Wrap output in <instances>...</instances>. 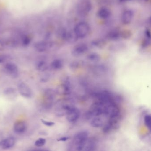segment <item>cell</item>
Here are the masks:
<instances>
[{"mask_svg": "<svg viewBox=\"0 0 151 151\" xmlns=\"http://www.w3.org/2000/svg\"><path fill=\"white\" fill-rule=\"evenodd\" d=\"M97 147V142L95 138H89L84 145L82 151H96Z\"/></svg>", "mask_w": 151, "mask_h": 151, "instance_id": "11", "label": "cell"}, {"mask_svg": "<svg viewBox=\"0 0 151 151\" xmlns=\"http://www.w3.org/2000/svg\"><path fill=\"white\" fill-rule=\"evenodd\" d=\"M78 38L74 33V32H67L66 40L69 43H74L77 41Z\"/></svg>", "mask_w": 151, "mask_h": 151, "instance_id": "22", "label": "cell"}, {"mask_svg": "<svg viewBox=\"0 0 151 151\" xmlns=\"http://www.w3.org/2000/svg\"><path fill=\"white\" fill-rule=\"evenodd\" d=\"M87 58L89 61L92 63H98L101 60L100 55L96 53H91L89 54L87 56Z\"/></svg>", "mask_w": 151, "mask_h": 151, "instance_id": "21", "label": "cell"}, {"mask_svg": "<svg viewBox=\"0 0 151 151\" xmlns=\"http://www.w3.org/2000/svg\"><path fill=\"white\" fill-rule=\"evenodd\" d=\"M41 122L44 125L48 127H52L55 125V122H53L49 121L44 119H41Z\"/></svg>", "mask_w": 151, "mask_h": 151, "instance_id": "30", "label": "cell"}, {"mask_svg": "<svg viewBox=\"0 0 151 151\" xmlns=\"http://www.w3.org/2000/svg\"><path fill=\"white\" fill-rule=\"evenodd\" d=\"M6 58V57L4 56H0V63H4Z\"/></svg>", "mask_w": 151, "mask_h": 151, "instance_id": "32", "label": "cell"}, {"mask_svg": "<svg viewBox=\"0 0 151 151\" xmlns=\"http://www.w3.org/2000/svg\"><path fill=\"white\" fill-rule=\"evenodd\" d=\"M17 90L19 93L25 98L32 97L33 92L29 86L24 82H20L18 84Z\"/></svg>", "mask_w": 151, "mask_h": 151, "instance_id": "5", "label": "cell"}, {"mask_svg": "<svg viewBox=\"0 0 151 151\" xmlns=\"http://www.w3.org/2000/svg\"><path fill=\"white\" fill-rule=\"evenodd\" d=\"M4 96L10 100L15 99L17 96V92L16 89L12 87L6 88L4 91Z\"/></svg>", "mask_w": 151, "mask_h": 151, "instance_id": "14", "label": "cell"}, {"mask_svg": "<svg viewBox=\"0 0 151 151\" xmlns=\"http://www.w3.org/2000/svg\"><path fill=\"white\" fill-rule=\"evenodd\" d=\"M132 35V33L129 31H124L121 32V37L125 39L130 38Z\"/></svg>", "mask_w": 151, "mask_h": 151, "instance_id": "28", "label": "cell"}, {"mask_svg": "<svg viewBox=\"0 0 151 151\" xmlns=\"http://www.w3.org/2000/svg\"><path fill=\"white\" fill-rule=\"evenodd\" d=\"M15 144V139L12 137H9L1 141L0 146L3 150H8L12 148Z\"/></svg>", "mask_w": 151, "mask_h": 151, "instance_id": "13", "label": "cell"}, {"mask_svg": "<svg viewBox=\"0 0 151 151\" xmlns=\"http://www.w3.org/2000/svg\"><path fill=\"white\" fill-rule=\"evenodd\" d=\"M49 151L48 150H38V151Z\"/></svg>", "mask_w": 151, "mask_h": 151, "instance_id": "36", "label": "cell"}, {"mask_svg": "<svg viewBox=\"0 0 151 151\" xmlns=\"http://www.w3.org/2000/svg\"><path fill=\"white\" fill-rule=\"evenodd\" d=\"M49 44L45 42H39L35 44L34 48L36 51L43 52L47 50L49 47Z\"/></svg>", "mask_w": 151, "mask_h": 151, "instance_id": "16", "label": "cell"}, {"mask_svg": "<svg viewBox=\"0 0 151 151\" xmlns=\"http://www.w3.org/2000/svg\"><path fill=\"white\" fill-rule=\"evenodd\" d=\"M46 140L44 138H40L35 141V145L37 147H40L43 146L46 143Z\"/></svg>", "mask_w": 151, "mask_h": 151, "instance_id": "27", "label": "cell"}, {"mask_svg": "<svg viewBox=\"0 0 151 151\" xmlns=\"http://www.w3.org/2000/svg\"><path fill=\"white\" fill-rule=\"evenodd\" d=\"M94 70L95 73H98V74H102V73H105L107 71V68L104 65H98L95 66Z\"/></svg>", "mask_w": 151, "mask_h": 151, "instance_id": "24", "label": "cell"}, {"mask_svg": "<svg viewBox=\"0 0 151 151\" xmlns=\"http://www.w3.org/2000/svg\"><path fill=\"white\" fill-rule=\"evenodd\" d=\"M108 38L112 40H119L120 38H121V32L117 31L111 32L108 35Z\"/></svg>", "mask_w": 151, "mask_h": 151, "instance_id": "23", "label": "cell"}, {"mask_svg": "<svg viewBox=\"0 0 151 151\" xmlns=\"http://www.w3.org/2000/svg\"><path fill=\"white\" fill-rule=\"evenodd\" d=\"M89 138V134L86 131H81L74 137V144L78 151H82L84 145Z\"/></svg>", "mask_w": 151, "mask_h": 151, "instance_id": "1", "label": "cell"}, {"mask_svg": "<svg viewBox=\"0 0 151 151\" xmlns=\"http://www.w3.org/2000/svg\"><path fill=\"white\" fill-rule=\"evenodd\" d=\"M47 63L43 60L38 61L36 64V69L37 70L40 72H45L48 69Z\"/></svg>", "mask_w": 151, "mask_h": 151, "instance_id": "19", "label": "cell"}, {"mask_svg": "<svg viewBox=\"0 0 151 151\" xmlns=\"http://www.w3.org/2000/svg\"><path fill=\"white\" fill-rule=\"evenodd\" d=\"M144 123L147 128L151 130V117L150 114L145 115L144 118Z\"/></svg>", "mask_w": 151, "mask_h": 151, "instance_id": "26", "label": "cell"}, {"mask_svg": "<svg viewBox=\"0 0 151 151\" xmlns=\"http://www.w3.org/2000/svg\"><path fill=\"white\" fill-rule=\"evenodd\" d=\"M31 39L29 36L25 35L22 38L21 43L24 47H27L31 43Z\"/></svg>", "mask_w": 151, "mask_h": 151, "instance_id": "25", "label": "cell"}, {"mask_svg": "<svg viewBox=\"0 0 151 151\" xmlns=\"http://www.w3.org/2000/svg\"><path fill=\"white\" fill-rule=\"evenodd\" d=\"M27 128L26 123L23 121H18L15 122L13 127L14 131L17 134H23Z\"/></svg>", "mask_w": 151, "mask_h": 151, "instance_id": "12", "label": "cell"}, {"mask_svg": "<svg viewBox=\"0 0 151 151\" xmlns=\"http://www.w3.org/2000/svg\"><path fill=\"white\" fill-rule=\"evenodd\" d=\"M91 44L93 47L97 48H103L106 45V42L103 39H96L91 42Z\"/></svg>", "mask_w": 151, "mask_h": 151, "instance_id": "20", "label": "cell"}, {"mask_svg": "<svg viewBox=\"0 0 151 151\" xmlns=\"http://www.w3.org/2000/svg\"><path fill=\"white\" fill-rule=\"evenodd\" d=\"M91 126L94 128H100L104 125V120L102 116H95L90 119Z\"/></svg>", "mask_w": 151, "mask_h": 151, "instance_id": "15", "label": "cell"}, {"mask_svg": "<svg viewBox=\"0 0 151 151\" xmlns=\"http://www.w3.org/2000/svg\"><path fill=\"white\" fill-rule=\"evenodd\" d=\"M119 118L118 119H110L109 121L105 125L103 131L105 134L109 133L113 129H116L119 127L118 122Z\"/></svg>", "mask_w": 151, "mask_h": 151, "instance_id": "8", "label": "cell"}, {"mask_svg": "<svg viewBox=\"0 0 151 151\" xmlns=\"http://www.w3.org/2000/svg\"><path fill=\"white\" fill-rule=\"evenodd\" d=\"M69 139V137H61L59 139H58V141L59 142H66Z\"/></svg>", "mask_w": 151, "mask_h": 151, "instance_id": "31", "label": "cell"}, {"mask_svg": "<svg viewBox=\"0 0 151 151\" xmlns=\"http://www.w3.org/2000/svg\"><path fill=\"white\" fill-rule=\"evenodd\" d=\"M97 16L98 17L103 19H105L110 17L111 12L107 8H103L99 9L97 12Z\"/></svg>", "mask_w": 151, "mask_h": 151, "instance_id": "17", "label": "cell"}, {"mask_svg": "<svg viewBox=\"0 0 151 151\" xmlns=\"http://www.w3.org/2000/svg\"><path fill=\"white\" fill-rule=\"evenodd\" d=\"M3 44L2 42L0 41V51L2 50L3 49Z\"/></svg>", "mask_w": 151, "mask_h": 151, "instance_id": "34", "label": "cell"}, {"mask_svg": "<svg viewBox=\"0 0 151 151\" xmlns=\"http://www.w3.org/2000/svg\"><path fill=\"white\" fill-rule=\"evenodd\" d=\"M4 70L9 76L13 78L18 77L19 75L18 68L15 64L8 63L4 66Z\"/></svg>", "mask_w": 151, "mask_h": 151, "instance_id": "6", "label": "cell"}, {"mask_svg": "<svg viewBox=\"0 0 151 151\" xmlns=\"http://www.w3.org/2000/svg\"><path fill=\"white\" fill-rule=\"evenodd\" d=\"M81 62L80 61H74L70 65V67L72 69H78L81 66Z\"/></svg>", "mask_w": 151, "mask_h": 151, "instance_id": "29", "label": "cell"}, {"mask_svg": "<svg viewBox=\"0 0 151 151\" xmlns=\"http://www.w3.org/2000/svg\"><path fill=\"white\" fill-rule=\"evenodd\" d=\"M134 13L130 9H126L123 11L121 16V21L122 24L128 25L131 23L134 18Z\"/></svg>", "mask_w": 151, "mask_h": 151, "instance_id": "10", "label": "cell"}, {"mask_svg": "<svg viewBox=\"0 0 151 151\" xmlns=\"http://www.w3.org/2000/svg\"><path fill=\"white\" fill-rule=\"evenodd\" d=\"M144 1H148V0H144Z\"/></svg>", "mask_w": 151, "mask_h": 151, "instance_id": "37", "label": "cell"}, {"mask_svg": "<svg viewBox=\"0 0 151 151\" xmlns=\"http://www.w3.org/2000/svg\"><path fill=\"white\" fill-rule=\"evenodd\" d=\"M119 1L121 2H127L130 1V0H119Z\"/></svg>", "mask_w": 151, "mask_h": 151, "instance_id": "35", "label": "cell"}, {"mask_svg": "<svg viewBox=\"0 0 151 151\" xmlns=\"http://www.w3.org/2000/svg\"><path fill=\"white\" fill-rule=\"evenodd\" d=\"M64 66V63L60 59H55L51 64V67L53 70H61Z\"/></svg>", "mask_w": 151, "mask_h": 151, "instance_id": "18", "label": "cell"}, {"mask_svg": "<svg viewBox=\"0 0 151 151\" xmlns=\"http://www.w3.org/2000/svg\"><path fill=\"white\" fill-rule=\"evenodd\" d=\"M91 0H79L77 5L78 13L81 16H86L92 9Z\"/></svg>", "mask_w": 151, "mask_h": 151, "instance_id": "2", "label": "cell"}, {"mask_svg": "<svg viewBox=\"0 0 151 151\" xmlns=\"http://www.w3.org/2000/svg\"><path fill=\"white\" fill-rule=\"evenodd\" d=\"M145 34H146V36H147V38H149L150 39V38L151 34H150V32L149 30H147L145 32Z\"/></svg>", "mask_w": 151, "mask_h": 151, "instance_id": "33", "label": "cell"}, {"mask_svg": "<svg viewBox=\"0 0 151 151\" xmlns=\"http://www.w3.org/2000/svg\"><path fill=\"white\" fill-rule=\"evenodd\" d=\"M66 119L69 122H76L80 117V112L79 110L73 106H71L66 113Z\"/></svg>", "mask_w": 151, "mask_h": 151, "instance_id": "4", "label": "cell"}, {"mask_svg": "<svg viewBox=\"0 0 151 151\" xmlns=\"http://www.w3.org/2000/svg\"><path fill=\"white\" fill-rule=\"evenodd\" d=\"M90 26L85 22H80L75 26L74 32L78 39H83L90 32Z\"/></svg>", "mask_w": 151, "mask_h": 151, "instance_id": "3", "label": "cell"}, {"mask_svg": "<svg viewBox=\"0 0 151 151\" xmlns=\"http://www.w3.org/2000/svg\"><path fill=\"white\" fill-rule=\"evenodd\" d=\"M88 49L87 44L84 43H79L74 47L72 50V54L74 57L80 56L85 54Z\"/></svg>", "mask_w": 151, "mask_h": 151, "instance_id": "7", "label": "cell"}, {"mask_svg": "<svg viewBox=\"0 0 151 151\" xmlns=\"http://www.w3.org/2000/svg\"><path fill=\"white\" fill-rule=\"evenodd\" d=\"M56 96V92L52 89H48L44 93V104L46 107L51 106Z\"/></svg>", "mask_w": 151, "mask_h": 151, "instance_id": "9", "label": "cell"}]
</instances>
